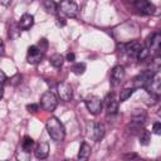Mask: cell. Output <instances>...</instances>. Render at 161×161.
Listing matches in <instances>:
<instances>
[{
	"mask_svg": "<svg viewBox=\"0 0 161 161\" xmlns=\"http://www.w3.org/2000/svg\"><path fill=\"white\" fill-rule=\"evenodd\" d=\"M50 138L55 142H62L65 138V128L57 117H50L45 123Z\"/></svg>",
	"mask_w": 161,
	"mask_h": 161,
	"instance_id": "cell-1",
	"label": "cell"
},
{
	"mask_svg": "<svg viewBox=\"0 0 161 161\" xmlns=\"http://www.w3.org/2000/svg\"><path fill=\"white\" fill-rule=\"evenodd\" d=\"M58 8L60 13H63L68 18H77L78 15V5L73 0H60L58 4Z\"/></svg>",
	"mask_w": 161,
	"mask_h": 161,
	"instance_id": "cell-2",
	"label": "cell"
},
{
	"mask_svg": "<svg viewBox=\"0 0 161 161\" xmlns=\"http://www.w3.org/2000/svg\"><path fill=\"white\" fill-rule=\"evenodd\" d=\"M57 104H58V98L50 91L43 93V96L40 97V106H42V108L44 111L52 112V111H54L57 108Z\"/></svg>",
	"mask_w": 161,
	"mask_h": 161,
	"instance_id": "cell-3",
	"label": "cell"
},
{
	"mask_svg": "<svg viewBox=\"0 0 161 161\" xmlns=\"http://www.w3.org/2000/svg\"><path fill=\"white\" fill-rule=\"evenodd\" d=\"M84 103H86L87 109H88L89 113H92V114H98V113L102 111V107H103L102 99H101L99 97H97V96H91V97L86 98Z\"/></svg>",
	"mask_w": 161,
	"mask_h": 161,
	"instance_id": "cell-4",
	"label": "cell"
},
{
	"mask_svg": "<svg viewBox=\"0 0 161 161\" xmlns=\"http://www.w3.org/2000/svg\"><path fill=\"white\" fill-rule=\"evenodd\" d=\"M57 92L58 97L64 102H69L73 98V88L65 82H60L57 84Z\"/></svg>",
	"mask_w": 161,
	"mask_h": 161,
	"instance_id": "cell-5",
	"label": "cell"
},
{
	"mask_svg": "<svg viewBox=\"0 0 161 161\" xmlns=\"http://www.w3.org/2000/svg\"><path fill=\"white\" fill-rule=\"evenodd\" d=\"M153 74H155V72H152V70H145L141 74H138L137 77H135V79H133L135 88H146V86L153 77Z\"/></svg>",
	"mask_w": 161,
	"mask_h": 161,
	"instance_id": "cell-6",
	"label": "cell"
},
{
	"mask_svg": "<svg viewBox=\"0 0 161 161\" xmlns=\"http://www.w3.org/2000/svg\"><path fill=\"white\" fill-rule=\"evenodd\" d=\"M145 89L152 96H156V97L160 96V93H161V80H160V77H158L157 73L153 74V77L151 78V80L148 82V84L146 86Z\"/></svg>",
	"mask_w": 161,
	"mask_h": 161,
	"instance_id": "cell-7",
	"label": "cell"
},
{
	"mask_svg": "<svg viewBox=\"0 0 161 161\" xmlns=\"http://www.w3.org/2000/svg\"><path fill=\"white\" fill-rule=\"evenodd\" d=\"M44 57V52H42L38 45H30L28 48V62L30 64H38Z\"/></svg>",
	"mask_w": 161,
	"mask_h": 161,
	"instance_id": "cell-8",
	"label": "cell"
},
{
	"mask_svg": "<svg viewBox=\"0 0 161 161\" xmlns=\"http://www.w3.org/2000/svg\"><path fill=\"white\" fill-rule=\"evenodd\" d=\"M135 6L137 8L140 13L146 14V15H153L156 13V6L151 4L148 0H137L135 3Z\"/></svg>",
	"mask_w": 161,
	"mask_h": 161,
	"instance_id": "cell-9",
	"label": "cell"
},
{
	"mask_svg": "<svg viewBox=\"0 0 161 161\" xmlns=\"http://www.w3.org/2000/svg\"><path fill=\"white\" fill-rule=\"evenodd\" d=\"M122 48H123V52H125L128 57H131V58H136L137 54H138V52H140V49L142 48V45H141L140 42H137V40H132V42H130V43L122 44Z\"/></svg>",
	"mask_w": 161,
	"mask_h": 161,
	"instance_id": "cell-10",
	"label": "cell"
},
{
	"mask_svg": "<svg viewBox=\"0 0 161 161\" xmlns=\"http://www.w3.org/2000/svg\"><path fill=\"white\" fill-rule=\"evenodd\" d=\"M160 44H161V35L158 33H153L146 39V47L148 48V50H153L156 54L160 50Z\"/></svg>",
	"mask_w": 161,
	"mask_h": 161,
	"instance_id": "cell-11",
	"label": "cell"
},
{
	"mask_svg": "<svg viewBox=\"0 0 161 161\" xmlns=\"http://www.w3.org/2000/svg\"><path fill=\"white\" fill-rule=\"evenodd\" d=\"M125 78V68L122 65H116L113 67L112 69V73H111V83L112 86H118Z\"/></svg>",
	"mask_w": 161,
	"mask_h": 161,
	"instance_id": "cell-12",
	"label": "cell"
},
{
	"mask_svg": "<svg viewBox=\"0 0 161 161\" xmlns=\"http://www.w3.org/2000/svg\"><path fill=\"white\" fill-rule=\"evenodd\" d=\"M106 109H107V113L108 114H116L117 111H118V102L114 97V94H108L106 97Z\"/></svg>",
	"mask_w": 161,
	"mask_h": 161,
	"instance_id": "cell-13",
	"label": "cell"
},
{
	"mask_svg": "<svg viewBox=\"0 0 161 161\" xmlns=\"http://www.w3.org/2000/svg\"><path fill=\"white\" fill-rule=\"evenodd\" d=\"M91 136L94 141H101L103 137H104V133H106V128L102 123H93L92 125V130H91Z\"/></svg>",
	"mask_w": 161,
	"mask_h": 161,
	"instance_id": "cell-14",
	"label": "cell"
},
{
	"mask_svg": "<svg viewBox=\"0 0 161 161\" xmlns=\"http://www.w3.org/2000/svg\"><path fill=\"white\" fill-rule=\"evenodd\" d=\"M18 24H19V26H20L21 30H28V29H30V28L33 26V24H34V16H33L31 14L25 13V14L21 15V18H20V20H19Z\"/></svg>",
	"mask_w": 161,
	"mask_h": 161,
	"instance_id": "cell-15",
	"label": "cell"
},
{
	"mask_svg": "<svg viewBox=\"0 0 161 161\" xmlns=\"http://www.w3.org/2000/svg\"><path fill=\"white\" fill-rule=\"evenodd\" d=\"M34 155H35L36 158H40V160L47 158L48 155H49V145H48L47 142H40V143L35 147Z\"/></svg>",
	"mask_w": 161,
	"mask_h": 161,
	"instance_id": "cell-16",
	"label": "cell"
},
{
	"mask_svg": "<svg viewBox=\"0 0 161 161\" xmlns=\"http://www.w3.org/2000/svg\"><path fill=\"white\" fill-rule=\"evenodd\" d=\"M146 119H147V113L143 109H135L131 116V121L140 126H142L146 122Z\"/></svg>",
	"mask_w": 161,
	"mask_h": 161,
	"instance_id": "cell-17",
	"label": "cell"
},
{
	"mask_svg": "<svg viewBox=\"0 0 161 161\" xmlns=\"http://www.w3.org/2000/svg\"><path fill=\"white\" fill-rule=\"evenodd\" d=\"M91 151H92L91 146L87 142H82V145L79 147V152H78V158H80V160L88 158L89 155H91Z\"/></svg>",
	"mask_w": 161,
	"mask_h": 161,
	"instance_id": "cell-18",
	"label": "cell"
},
{
	"mask_svg": "<svg viewBox=\"0 0 161 161\" xmlns=\"http://www.w3.org/2000/svg\"><path fill=\"white\" fill-rule=\"evenodd\" d=\"M20 26L18 23H11L9 25V31H8V35L10 39H18L20 36Z\"/></svg>",
	"mask_w": 161,
	"mask_h": 161,
	"instance_id": "cell-19",
	"label": "cell"
},
{
	"mask_svg": "<svg viewBox=\"0 0 161 161\" xmlns=\"http://www.w3.org/2000/svg\"><path fill=\"white\" fill-rule=\"evenodd\" d=\"M43 6L47 10V13H49V14H55L58 10V4L54 0H44Z\"/></svg>",
	"mask_w": 161,
	"mask_h": 161,
	"instance_id": "cell-20",
	"label": "cell"
},
{
	"mask_svg": "<svg viewBox=\"0 0 161 161\" xmlns=\"http://www.w3.org/2000/svg\"><path fill=\"white\" fill-rule=\"evenodd\" d=\"M49 62H50V64H52L54 68H60V67L63 65L64 58H63V55H62V54H58V53H55V54H53V55L50 57Z\"/></svg>",
	"mask_w": 161,
	"mask_h": 161,
	"instance_id": "cell-21",
	"label": "cell"
},
{
	"mask_svg": "<svg viewBox=\"0 0 161 161\" xmlns=\"http://www.w3.org/2000/svg\"><path fill=\"white\" fill-rule=\"evenodd\" d=\"M138 138H140V143L142 146H146V145H148V142L151 140V135L147 130H142L138 132Z\"/></svg>",
	"mask_w": 161,
	"mask_h": 161,
	"instance_id": "cell-22",
	"label": "cell"
},
{
	"mask_svg": "<svg viewBox=\"0 0 161 161\" xmlns=\"http://www.w3.org/2000/svg\"><path fill=\"white\" fill-rule=\"evenodd\" d=\"M140 131H141V126L137 125V123H135V122H132V121L126 127V133L127 135H137Z\"/></svg>",
	"mask_w": 161,
	"mask_h": 161,
	"instance_id": "cell-23",
	"label": "cell"
},
{
	"mask_svg": "<svg viewBox=\"0 0 161 161\" xmlns=\"http://www.w3.org/2000/svg\"><path fill=\"white\" fill-rule=\"evenodd\" d=\"M33 145H34V140L30 136H25L23 142H21V148L24 150V152H29Z\"/></svg>",
	"mask_w": 161,
	"mask_h": 161,
	"instance_id": "cell-24",
	"label": "cell"
},
{
	"mask_svg": "<svg viewBox=\"0 0 161 161\" xmlns=\"http://www.w3.org/2000/svg\"><path fill=\"white\" fill-rule=\"evenodd\" d=\"M132 93H133V88H123L121 91V93H119V101L121 102L127 101L132 96Z\"/></svg>",
	"mask_w": 161,
	"mask_h": 161,
	"instance_id": "cell-25",
	"label": "cell"
},
{
	"mask_svg": "<svg viewBox=\"0 0 161 161\" xmlns=\"http://www.w3.org/2000/svg\"><path fill=\"white\" fill-rule=\"evenodd\" d=\"M72 70H73V73H74V74L80 75V74H83V73H84V70H86V64H84V63H77V64H74V65H73Z\"/></svg>",
	"mask_w": 161,
	"mask_h": 161,
	"instance_id": "cell-26",
	"label": "cell"
},
{
	"mask_svg": "<svg viewBox=\"0 0 161 161\" xmlns=\"http://www.w3.org/2000/svg\"><path fill=\"white\" fill-rule=\"evenodd\" d=\"M148 54H150V50H148V48L147 47H142L141 49H140V52H138V54H137V59L138 60H145L147 57H148Z\"/></svg>",
	"mask_w": 161,
	"mask_h": 161,
	"instance_id": "cell-27",
	"label": "cell"
},
{
	"mask_svg": "<svg viewBox=\"0 0 161 161\" xmlns=\"http://www.w3.org/2000/svg\"><path fill=\"white\" fill-rule=\"evenodd\" d=\"M9 80H10V84H11V86H18V84L20 83V80H21V74L16 73V74H15V75H13Z\"/></svg>",
	"mask_w": 161,
	"mask_h": 161,
	"instance_id": "cell-28",
	"label": "cell"
},
{
	"mask_svg": "<svg viewBox=\"0 0 161 161\" xmlns=\"http://www.w3.org/2000/svg\"><path fill=\"white\" fill-rule=\"evenodd\" d=\"M47 47H48V43H47V39H40L39 40V49L42 50V52H44L45 53V49H47Z\"/></svg>",
	"mask_w": 161,
	"mask_h": 161,
	"instance_id": "cell-29",
	"label": "cell"
},
{
	"mask_svg": "<svg viewBox=\"0 0 161 161\" xmlns=\"http://www.w3.org/2000/svg\"><path fill=\"white\" fill-rule=\"evenodd\" d=\"M152 131H153V133L160 135L161 133V123L160 122H155L153 123V127H152Z\"/></svg>",
	"mask_w": 161,
	"mask_h": 161,
	"instance_id": "cell-30",
	"label": "cell"
},
{
	"mask_svg": "<svg viewBox=\"0 0 161 161\" xmlns=\"http://www.w3.org/2000/svg\"><path fill=\"white\" fill-rule=\"evenodd\" d=\"M38 108H39V104H35V103H30V104L26 106V109L29 112H36Z\"/></svg>",
	"mask_w": 161,
	"mask_h": 161,
	"instance_id": "cell-31",
	"label": "cell"
},
{
	"mask_svg": "<svg viewBox=\"0 0 161 161\" xmlns=\"http://www.w3.org/2000/svg\"><path fill=\"white\" fill-rule=\"evenodd\" d=\"M67 60H68V62H74V60H75V54L72 53V52L68 53V54H67Z\"/></svg>",
	"mask_w": 161,
	"mask_h": 161,
	"instance_id": "cell-32",
	"label": "cell"
},
{
	"mask_svg": "<svg viewBox=\"0 0 161 161\" xmlns=\"http://www.w3.org/2000/svg\"><path fill=\"white\" fill-rule=\"evenodd\" d=\"M4 54H5V45H4L3 39L0 38V55H4Z\"/></svg>",
	"mask_w": 161,
	"mask_h": 161,
	"instance_id": "cell-33",
	"label": "cell"
},
{
	"mask_svg": "<svg viewBox=\"0 0 161 161\" xmlns=\"http://www.w3.org/2000/svg\"><path fill=\"white\" fill-rule=\"evenodd\" d=\"M6 82V74L0 69V83H5Z\"/></svg>",
	"mask_w": 161,
	"mask_h": 161,
	"instance_id": "cell-34",
	"label": "cell"
},
{
	"mask_svg": "<svg viewBox=\"0 0 161 161\" xmlns=\"http://www.w3.org/2000/svg\"><path fill=\"white\" fill-rule=\"evenodd\" d=\"M123 157H125V158H135V157H137V155H136V153H127V155H125Z\"/></svg>",
	"mask_w": 161,
	"mask_h": 161,
	"instance_id": "cell-35",
	"label": "cell"
},
{
	"mask_svg": "<svg viewBox=\"0 0 161 161\" xmlns=\"http://www.w3.org/2000/svg\"><path fill=\"white\" fill-rule=\"evenodd\" d=\"M4 96V87H3V83H0V99L3 98Z\"/></svg>",
	"mask_w": 161,
	"mask_h": 161,
	"instance_id": "cell-36",
	"label": "cell"
},
{
	"mask_svg": "<svg viewBox=\"0 0 161 161\" xmlns=\"http://www.w3.org/2000/svg\"><path fill=\"white\" fill-rule=\"evenodd\" d=\"M25 3H31V1H34V0H24Z\"/></svg>",
	"mask_w": 161,
	"mask_h": 161,
	"instance_id": "cell-37",
	"label": "cell"
},
{
	"mask_svg": "<svg viewBox=\"0 0 161 161\" xmlns=\"http://www.w3.org/2000/svg\"><path fill=\"white\" fill-rule=\"evenodd\" d=\"M130 1H131V3H132V4H135V3H136V1H137V0H130Z\"/></svg>",
	"mask_w": 161,
	"mask_h": 161,
	"instance_id": "cell-38",
	"label": "cell"
}]
</instances>
